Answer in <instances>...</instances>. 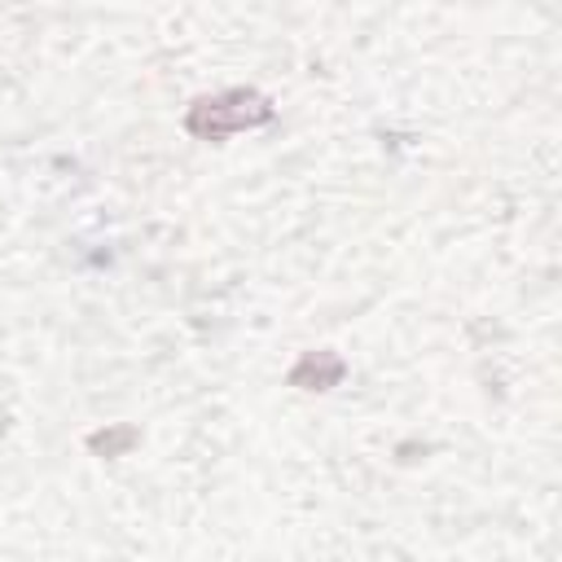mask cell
Here are the masks:
<instances>
[{
	"label": "cell",
	"mask_w": 562,
	"mask_h": 562,
	"mask_svg": "<svg viewBox=\"0 0 562 562\" xmlns=\"http://www.w3.org/2000/svg\"><path fill=\"white\" fill-rule=\"evenodd\" d=\"M272 101L255 88H228V92H215V97H198L189 110H184V132L198 136V140H228L233 132H250V127H263L272 123Z\"/></svg>",
	"instance_id": "6da1fadb"
},
{
	"label": "cell",
	"mask_w": 562,
	"mask_h": 562,
	"mask_svg": "<svg viewBox=\"0 0 562 562\" xmlns=\"http://www.w3.org/2000/svg\"><path fill=\"white\" fill-rule=\"evenodd\" d=\"M4 430H9V413L0 408V435H4Z\"/></svg>",
	"instance_id": "277c9868"
},
{
	"label": "cell",
	"mask_w": 562,
	"mask_h": 562,
	"mask_svg": "<svg viewBox=\"0 0 562 562\" xmlns=\"http://www.w3.org/2000/svg\"><path fill=\"white\" fill-rule=\"evenodd\" d=\"M136 443H140V430H136V426H127V422H119V426H105V430H92V435H88V448H92L97 457H127Z\"/></svg>",
	"instance_id": "3957f363"
},
{
	"label": "cell",
	"mask_w": 562,
	"mask_h": 562,
	"mask_svg": "<svg viewBox=\"0 0 562 562\" xmlns=\"http://www.w3.org/2000/svg\"><path fill=\"white\" fill-rule=\"evenodd\" d=\"M342 373H347V364L338 351H303L294 360V369L285 373V382L299 391H329L342 382Z\"/></svg>",
	"instance_id": "7a4b0ae2"
}]
</instances>
